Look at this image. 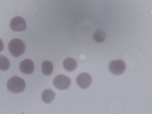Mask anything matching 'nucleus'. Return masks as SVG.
<instances>
[{"label": "nucleus", "instance_id": "nucleus-3", "mask_svg": "<svg viewBox=\"0 0 152 114\" xmlns=\"http://www.w3.org/2000/svg\"><path fill=\"white\" fill-rule=\"evenodd\" d=\"M53 83L57 88L63 90L67 89L69 87L71 84V80L68 77L63 75H59L55 77Z\"/></svg>", "mask_w": 152, "mask_h": 114}, {"label": "nucleus", "instance_id": "nucleus-2", "mask_svg": "<svg viewBox=\"0 0 152 114\" xmlns=\"http://www.w3.org/2000/svg\"><path fill=\"white\" fill-rule=\"evenodd\" d=\"M26 86L24 80L22 78L15 76L10 78L7 84L8 89L14 93H19L23 91Z\"/></svg>", "mask_w": 152, "mask_h": 114}, {"label": "nucleus", "instance_id": "nucleus-8", "mask_svg": "<svg viewBox=\"0 0 152 114\" xmlns=\"http://www.w3.org/2000/svg\"><path fill=\"white\" fill-rule=\"evenodd\" d=\"M64 68L67 71H71L75 69L77 66L76 61L73 58L69 57L65 59L63 62Z\"/></svg>", "mask_w": 152, "mask_h": 114}, {"label": "nucleus", "instance_id": "nucleus-7", "mask_svg": "<svg viewBox=\"0 0 152 114\" xmlns=\"http://www.w3.org/2000/svg\"><path fill=\"white\" fill-rule=\"evenodd\" d=\"M76 81L77 84L83 88L88 87L92 82L91 77L88 73H83L79 75L77 77Z\"/></svg>", "mask_w": 152, "mask_h": 114}, {"label": "nucleus", "instance_id": "nucleus-5", "mask_svg": "<svg viewBox=\"0 0 152 114\" xmlns=\"http://www.w3.org/2000/svg\"><path fill=\"white\" fill-rule=\"evenodd\" d=\"M125 68V63L121 60L112 61L109 65V69L110 72L115 75H119L122 73Z\"/></svg>", "mask_w": 152, "mask_h": 114}, {"label": "nucleus", "instance_id": "nucleus-4", "mask_svg": "<svg viewBox=\"0 0 152 114\" xmlns=\"http://www.w3.org/2000/svg\"><path fill=\"white\" fill-rule=\"evenodd\" d=\"M10 26L14 31L21 32L25 31L26 28V24L24 19L22 17L17 16L11 20Z\"/></svg>", "mask_w": 152, "mask_h": 114}, {"label": "nucleus", "instance_id": "nucleus-12", "mask_svg": "<svg viewBox=\"0 0 152 114\" xmlns=\"http://www.w3.org/2000/svg\"><path fill=\"white\" fill-rule=\"evenodd\" d=\"M10 63L8 59L5 56H0V69L3 71H5L9 69Z\"/></svg>", "mask_w": 152, "mask_h": 114}, {"label": "nucleus", "instance_id": "nucleus-6", "mask_svg": "<svg viewBox=\"0 0 152 114\" xmlns=\"http://www.w3.org/2000/svg\"><path fill=\"white\" fill-rule=\"evenodd\" d=\"M34 67L33 61L30 59H26L22 61L19 65L20 71L26 75L32 74L34 71Z\"/></svg>", "mask_w": 152, "mask_h": 114}, {"label": "nucleus", "instance_id": "nucleus-11", "mask_svg": "<svg viewBox=\"0 0 152 114\" xmlns=\"http://www.w3.org/2000/svg\"><path fill=\"white\" fill-rule=\"evenodd\" d=\"M93 36L94 39L96 42L101 43L105 40L106 34L103 31L98 29L94 32Z\"/></svg>", "mask_w": 152, "mask_h": 114}, {"label": "nucleus", "instance_id": "nucleus-1", "mask_svg": "<svg viewBox=\"0 0 152 114\" xmlns=\"http://www.w3.org/2000/svg\"><path fill=\"white\" fill-rule=\"evenodd\" d=\"M8 50L11 54L14 57H18L24 52L26 46L24 42L18 38L11 40L8 45Z\"/></svg>", "mask_w": 152, "mask_h": 114}, {"label": "nucleus", "instance_id": "nucleus-10", "mask_svg": "<svg viewBox=\"0 0 152 114\" xmlns=\"http://www.w3.org/2000/svg\"><path fill=\"white\" fill-rule=\"evenodd\" d=\"M53 69L52 63L48 61H44L42 64V71L43 74L49 75L52 73Z\"/></svg>", "mask_w": 152, "mask_h": 114}, {"label": "nucleus", "instance_id": "nucleus-9", "mask_svg": "<svg viewBox=\"0 0 152 114\" xmlns=\"http://www.w3.org/2000/svg\"><path fill=\"white\" fill-rule=\"evenodd\" d=\"M55 93L50 89L45 90L42 93V100L47 103L51 102L54 99Z\"/></svg>", "mask_w": 152, "mask_h": 114}]
</instances>
